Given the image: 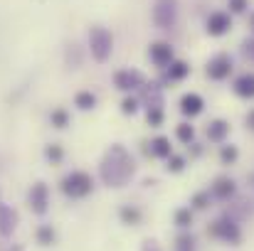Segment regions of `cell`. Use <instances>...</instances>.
Masks as SVG:
<instances>
[{"label":"cell","mask_w":254,"mask_h":251,"mask_svg":"<svg viewBox=\"0 0 254 251\" xmlns=\"http://www.w3.org/2000/svg\"><path fill=\"white\" fill-rule=\"evenodd\" d=\"M96 103H99V99L91 89H82V91L74 94V106L79 111H91V108H96Z\"/></svg>","instance_id":"obj_19"},{"label":"cell","mask_w":254,"mask_h":251,"mask_svg":"<svg viewBox=\"0 0 254 251\" xmlns=\"http://www.w3.org/2000/svg\"><path fill=\"white\" fill-rule=\"evenodd\" d=\"M121 219H124L126 224H138V222H141V209L126 204V207L121 209Z\"/></svg>","instance_id":"obj_25"},{"label":"cell","mask_w":254,"mask_h":251,"mask_svg":"<svg viewBox=\"0 0 254 251\" xmlns=\"http://www.w3.org/2000/svg\"><path fill=\"white\" fill-rule=\"evenodd\" d=\"M207 192H210V197H212V200L227 202V200H232V197L237 195V182H235L232 177L222 175V177H217V180L207 187Z\"/></svg>","instance_id":"obj_11"},{"label":"cell","mask_w":254,"mask_h":251,"mask_svg":"<svg viewBox=\"0 0 254 251\" xmlns=\"http://www.w3.org/2000/svg\"><path fill=\"white\" fill-rule=\"evenodd\" d=\"M245 123H247V131L254 133V108H250V113L245 116Z\"/></svg>","instance_id":"obj_33"},{"label":"cell","mask_w":254,"mask_h":251,"mask_svg":"<svg viewBox=\"0 0 254 251\" xmlns=\"http://www.w3.org/2000/svg\"><path fill=\"white\" fill-rule=\"evenodd\" d=\"M37 242H40L42 247H50V244L55 242V229H52V224H42V227L37 229Z\"/></svg>","instance_id":"obj_24"},{"label":"cell","mask_w":254,"mask_h":251,"mask_svg":"<svg viewBox=\"0 0 254 251\" xmlns=\"http://www.w3.org/2000/svg\"><path fill=\"white\" fill-rule=\"evenodd\" d=\"M50 204H52L50 185H47V182H42V180L32 182V185H30V190H27V207H30V212H32V214H37V217H45V214L50 212Z\"/></svg>","instance_id":"obj_6"},{"label":"cell","mask_w":254,"mask_h":251,"mask_svg":"<svg viewBox=\"0 0 254 251\" xmlns=\"http://www.w3.org/2000/svg\"><path fill=\"white\" fill-rule=\"evenodd\" d=\"M143 153H146L148 158H153V160H168L175 151H173V146H170V138L156 136V138H151V141L143 143Z\"/></svg>","instance_id":"obj_10"},{"label":"cell","mask_w":254,"mask_h":251,"mask_svg":"<svg viewBox=\"0 0 254 251\" xmlns=\"http://www.w3.org/2000/svg\"><path fill=\"white\" fill-rule=\"evenodd\" d=\"M230 30H232V17H230V12L217 10V12H210V15H207V20H205V32H207L210 37H222V35H227Z\"/></svg>","instance_id":"obj_9"},{"label":"cell","mask_w":254,"mask_h":251,"mask_svg":"<svg viewBox=\"0 0 254 251\" xmlns=\"http://www.w3.org/2000/svg\"><path fill=\"white\" fill-rule=\"evenodd\" d=\"M17 212L2 200V195H0V237L2 239H10L12 234H15V229H17Z\"/></svg>","instance_id":"obj_12"},{"label":"cell","mask_w":254,"mask_h":251,"mask_svg":"<svg viewBox=\"0 0 254 251\" xmlns=\"http://www.w3.org/2000/svg\"><path fill=\"white\" fill-rule=\"evenodd\" d=\"M148 59H151L156 67L166 69L170 62L175 59V54H173V47H170L168 42H153V45H148Z\"/></svg>","instance_id":"obj_14"},{"label":"cell","mask_w":254,"mask_h":251,"mask_svg":"<svg viewBox=\"0 0 254 251\" xmlns=\"http://www.w3.org/2000/svg\"><path fill=\"white\" fill-rule=\"evenodd\" d=\"M138 111H141V96H136V94H126V99L121 101V113L133 116V113H138Z\"/></svg>","instance_id":"obj_21"},{"label":"cell","mask_w":254,"mask_h":251,"mask_svg":"<svg viewBox=\"0 0 254 251\" xmlns=\"http://www.w3.org/2000/svg\"><path fill=\"white\" fill-rule=\"evenodd\" d=\"M232 91H235V96H240V99H245V101H252L254 99V72L240 74V77L232 82Z\"/></svg>","instance_id":"obj_16"},{"label":"cell","mask_w":254,"mask_h":251,"mask_svg":"<svg viewBox=\"0 0 254 251\" xmlns=\"http://www.w3.org/2000/svg\"><path fill=\"white\" fill-rule=\"evenodd\" d=\"M202 111H205V99L197 91H190V94L180 96V113L185 118H197Z\"/></svg>","instance_id":"obj_13"},{"label":"cell","mask_w":254,"mask_h":251,"mask_svg":"<svg viewBox=\"0 0 254 251\" xmlns=\"http://www.w3.org/2000/svg\"><path fill=\"white\" fill-rule=\"evenodd\" d=\"M237 158H240V151H237V146H232V143H222V146H220V160H222L225 165L235 163Z\"/></svg>","instance_id":"obj_23"},{"label":"cell","mask_w":254,"mask_h":251,"mask_svg":"<svg viewBox=\"0 0 254 251\" xmlns=\"http://www.w3.org/2000/svg\"><path fill=\"white\" fill-rule=\"evenodd\" d=\"M136 158L124 143H111L99 160V180L106 187L121 190L136 177Z\"/></svg>","instance_id":"obj_1"},{"label":"cell","mask_w":254,"mask_h":251,"mask_svg":"<svg viewBox=\"0 0 254 251\" xmlns=\"http://www.w3.org/2000/svg\"><path fill=\"white\" fill-rule=\"evenodd\" d=\"M114 82V89H119L121 94H136L146 86V77L138 72V69H131V67H124L119 72H114L111 77Z\"/></svg>","instance_id":"obj_7"},{"label":"cell","mask_w":254,"mask_h":251,"mask_svg":"<svg viewBox=\"0 0 254 251\" xmlns=\"http://www.w3.org/2000/svg\"><path fill=\"white\" fill-rule=\"evenodd\" d=\"M175 138H178L180 143L190 146L192 138H195V128H192L190 123H178V128H175Z\"/></svg>","instance_id":"obj_22"},{"label":"cell","mask_w":254,"mask_h":251,"mask_svg":"<svg viewBox=\"0 0 254 251\" xmlns=\"http://www.w3.org/2000/svg\"><path fill=\"white\" fill-rule=\"evenodd\" d=\"M175 251H195V237L192 234H180L175 239Z\"/></svg>","instance_id":"obj_26"},{"label":"cell","mask_w":254,"mask_h":251,"mask_svg":"<svg viewBox=\"0 0 254 251\" xmlns=\"http://www.w3.org/2000/svg\"><path fill=\"white\" fill-rule=\"evenodd\" d=\"M205 133H207L210 143L222 146V143H227V138H230V123H227L225 118H212V121L207 123Z\"/></svg>","instance_id":"obj_15"},{"label":"cell","mask_w":254,"mask_h":251,"mask_svg":"<svg viewBox=\"0 0 254 251\" xmlns=\"http://www.w3.org/2000/svg\"><path fill=\"white\" fill-rule=\"evenodd\" d=\"M210 202H212L210 192H207V190H202V192H197V195L192 197V202H190V209H205Z\"/></svg>","instance_id":"obj_27"},{"label":"cell","mask_w":254,"mask_h":251,"mask_svg":"<svg viewBox=\"0 0 254 251\" xmlns=\"http://www.w3.org/2000/svg\"><path fill=\"white\" fill-rule=\"evenodd\" d=\"M141 251H163V249H161V244H158V242L146 239V242H143V247H141Z\"/></svg>","instance_id":"obj_31"},{"label":"cell","mask_w":254,"mask_h":251,"mask_svg":"<svg viewBox=\"0 0 254 251\" xmlns=\"http://www.w3.org/2000/svg\"><path fill=\"white\" fill-rule=\"evenodd\" d=\"M178 15H180V2L178 0H156L153 2V22L158 30L170 32L178 25Z\"/></svg>","instance_id":"obj_5"},{"label":"cell","mask_w":254,"mask_h":251,"mask_svg":"<svg viewBox=\"0 0 254 251\" xmlns=\"http://www.w3.org/2000/svg\"><path fill=\"white\" fill-rule=\"evenodd\" d=\"M188 74H190V67H188L185 62H180V59H173L168 67L163 69V79H166V82H170V84L183 82Z\"/></svg>","instance_id":"obj_17"},{"label":"cell","mask_w":254,"mask_h":251,"mask_svg":"<svg viewBox=\"0 0 254 251\" xmlns=\"http://www.w3.org/2000/svg\"><path fill=\"white\" fill-rule=\"evenodd\" d=\"M166 163H168L166 167H168L170 172H183V167H185V158H180V155H175V153H173Z\"/></svg>","instance_id":"obj_29"},{"label":"cell","mask_w":254,"mask_h":251,"mask_svg":"<svg viewBox=\"0 0 254 251\" xmlns=\"http://www.w3.org/2000/svg\"><path fill=\"white\" fill-rule=\"evenodd\" d=\"M207 234L212 237V239H217V242H222V244H240L242 242V224H240V219L235 217V214H230V212H225V214H220L210 227H207Z\"/></svg>","instance_id":"obj_3"},{"label":"cell","mask_w":254,"mask_h":251,"mask_svg":"<svg viewBox=\"0 0 254 251\" xmlns=\"http://www.w3.org/2000/svg\"><path fill=\"white\" fill-rule=\"evenodd\" d=\"M69 123H72V113H69L67 106H55V108L50 111V126H52V128L64 131V128H69Z\"/></svg>","instance_id":"obj_18"},{"label":"cell","mask_w":254,"mask_h":251,"mask_svg":"<svg viewBox=\"0 0 254 251\" xmlns=\"http://www.w3.org/2000/svg\"><path fill=\"white\" fill-rule=\"evenodd\" d=\"M60 190L67 200H84L94 192V177L86 170H69L62 180H60Z\"/></svg>","instance_id":"obj_2"},{"label":"cell","mask_w":254,"mask_h":251,"mask_svg":"<svg viewBox=\"0 0 254 251\" xmlns=\"http://www.w3.org/2000/svg\"><path fill=\"white\" fill-rule=\"evenodd\" d=\"M250 7V0H230V12H245Z\"/></svg>","instance_id":"obj_30"},{"label":"cell","mask_w":254,"mask_h":251,"mask_svg":"<svg viewBox=\"0 0 254 251\" xmlns=\"http://www.w3.org/2000/svg\"><path fill=\"white\" fill-rule=\"evenodd\" d=\"M86 42H89V54H91L94 62L104 64V62L111 59V54H114V35L104 25H94L89 30V40Z\"/></svg>","instance_id":"obj_4"},{"label":"cell","mask_w":254,"mask_h":251,"mask_svg":"<svg viewBox=\"0 0 254 251\" xmlns=\"http://www.w3.org/2000/svg\"><path fill=\"white\" fill-rule=\"evenodd\" d=\"M232 57L230 54H215L207 64H205V74H207V79H212V82H225V79H230V74H232Z\"/></svg>","instance_id":"obj_8"},{"label":"cell","mask_w":254,"mask_h":251,"mask_svg":"<svg viewBox=\"0 0 254 251\" xmlns=\"http://www.w3.org/2000/svg\"><path fill=\"white\" fill-rule=\"evenodd\" d=\"M7 251H25L22 247H7Z\"/></svg>","instance_id":"obj_34"},{"label":"cell","mask_w":254,"mask_h":251,"mask_svg":"<svg viewBox=\"0 0 254 251\" xmlns=\"http://www.w3.org/2000/svg\"><path fill=\"white\" fill-rule=\"evenodd\" d=\"M250 27H252V32H254V12L250 15Z\"/></svg>","instance_id":"obj_35"},{"label":"cell","mask_w":254,"mask_h":251,"mask_svg":"<svg viewBox=\"0 0 254 251\" xmlns=\"http://www.w3.org/2000/svg\"><path fill=\"white\" fill-rule=\"evenodd\" d=\"M252 182H254V175H252Z\"/></svg>","instance_id":"obj_36"},{"label":"cell","mask_w":254,"mask_h":251,"mask_svg":"<svg viewBox=\"0 0 254 251\" xmlns=\"http://www.w3.org/2000/svg\"><path fill=\"white\" fill-rule=\"evenodd\" d=\"M190 222H192V209H190V207H183V209L175 212V224H178V227L185 229V227H190Z\"/></svg>","instance_id":"obj_28"},{"label":"cell","mask_w":254,"mask_h":251,"mask_svg":"<svg viewBox=\"0 0 254 251\" xmlns=\"http://www.w3.org/2000/svg\"><path fill=\"white\" fill-rule=\"evenodd\" d=\"M245 54L254 62V40H247V42H245Z\"/></svg>","instance_id":"obj_32"},{"label":"cell","mask_w":254,"mask_h":251,"mask_svg":"<svg viewBox=\"0 0 254 251\" xmlns=\"http://www.w3.org/2000/svg\"><path fill=\"white\" fill-rule=\"evenodd\" d=\"M45 160H47L50 165H60V163L64 160V148H62L60 143L45 146Z\"/></svg>","instance_id":"obj_20"}]
</instances>
